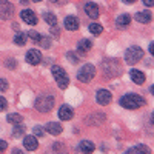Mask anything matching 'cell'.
<instances>
[{
    "mask_svg": "<svg viewBox=\"0 0 154 154\" xmlns=\"http://www.w3.org/2000/svg\"><path fill=\"white\" fill-rule=\"evenodd\" d=\"M120 105L126 109H137V108L145 105V99L142 96H139V94L130 93V94H125L120 99Z\"/></svg>",
    "mask_w": 154,
    "mask_h": 154,
    "instance_id": "1",
    "label": "cell"
},
{
    "mask_svg": "<svg viewBox=\"0 0 154 154\" xmlns=\"http://www.w3.org/2000/svg\"><path fill=\"white\" fill-rule=\"evenodd\" d=\"M54 106V96L42 94L35 99V109L40 112H49Z\"/></svg>",
    "mask_w": 154,
    "mask_h": 154,
    "instance_id": "2",
    "label": "cell"
},
{
    "mask_svg": "<svg viewBox=\"0 0 154 154\" xmlns=\"http://www.w3.org/2000/svg\"><path fill=\"white\" fill-rule=\"evenodd\" d=\"M94 75H96V68L94 65H91V63H86V65H83L79 72H77V79H79L80 82L83 83H88V82H91L94 79Z\"/></svg>",
    "mask_w": 154,
    "mask_h": 154,
    "instance_id": "3",
    "label": "cell"
},
{
    "mask_svg": "<svg viewBox=\"0 0 154 154\" xmlns=\"http://www.w3.org/2000/svg\"><path fill=\"white\" fill-rule=\"evenodd\" d=\"M51 72H53L54 79H56V82L59 85V88L65 89L69 85V79H68V75H66V71L63 69L62 66H53V68H51Z\"/></svg>",
    "mask_w": 154,
    "mask_h": 154,
    "instance_id": "4",
    "label": "cell"
},
{
    "mask_svg": "<svg viewBox=\"0 0 154 154\" xmlns=\"http://www.w3.org/2000/svg\"><path fill=\"white\" fill-rule=\"evenodd\" d=\"M142 57H143V49L140 46H131V48H128L126 53H125V62L128 65H134V63H137Z\"/></svg>",
    "mask_w": 154,
    "mask_h": 154,
    "instance_id": "5",
    "label": "cell"
},
{
    "mask_svg": "<svg viewBox=\"0 0 154 154\" xmlns=\"http://www.w3.org/2000/svg\"><path fill=\"white\" fill-rule=\"evenodd\" d=\"M111 99H112V96H111V93H109V91H106V89H99L97 94H96V100H97V103H99V105H102V106L108 105L109 102H111Z\"/></svg>",
    "mask_w": 154,
    "mask_h": 154,
    "instance_id": "6",
    "label": "cell"
},
{
    "mask_svg": "<svg viewBox=\"0 0 154 154\" xmlns=\"http://www.w3.org/2000/svg\"><path fill=\"white\" fill-rule=\"evenodd\" d=\"M12 14H14V6H12L9 2H3L0 3V19H11Z\"/></svg>",
    "mask_w": 154,
    "mask_h": 154,
    "instance_id": "7",
    "label": "cell"
},
{
    "mask_svg": "<svg viewBox=\"0 0 154 154\" xmlns=\"http://www.w3.org/2000/svg\"><path fill=\"white\" fill-rule=\"evenodd\" d=\"M26 62L31 65H38L42 62V54L38 49H29L26 53Z\"/></svg>",
    "mask_w": 154,
    "mask_h": 154,
    "instance_id": "8",
    "label": "cell"
},
{
    "mask_svg": "<svg viewBox=\"0 0 154 154\" xmlns=\"http://www.w3.org/2000/svg\"><path fill=\"white\" fill-rule=\"evenodd\" d=\"M85 12H86V16L89 17V19H99V16H100V12H99V6L96 5V3H93V2H88V3H85Z\"/></svg>",
    "mask_w": 154,
    "mask_h": 154,
    "instance_id": "9",
    "label": "cell"
},
{
    "mask_svg": "<svg viewBox=\"0 0 154 154\" xmlns=\"http://www.w3.org/2000/svg\"><path fill=\"white\" fill-rule=\"evenodd\" d=\"M20 17L25 23H28V25H35L37 23V17H35V12L31 11V9H23L20 12Z\"/></svg>",
    "mask_w": 154,
    "mask_h": 154,
    "instance_id": "10",
    "label": "cell"
},
{
    "mask_svg": "<svg viewBox=\"0 0 154 154\" xmlns=\"http://www.w3.org/2000/svg\"><path fill=\"white\" fill-rule=\"evenodd\" d=\"M72 116H74V112H72V108L69 105H62L59 108V117L62 120H71Z\"/></svg>",
    "mask_w": 154,
    "mask_h": 154,
    "instance_id": "11",
    "label": "cell"
},
{
    "mask_svg": "<svg viewBox=\"0 0 154 154\" xmlns=\"http://www.w3.org/2000/svg\"><path fill=\"white\" fill-rule=\"evenodd\" d=\"M63 25H65V28L68 31H75V29H79V19L75 16H68L65 22H63Z\"/></svg>",
    "mask_w": 154,
    "mask_h": 154,
    "instance_id": "12",
    "label": "cell"
},
{
    "mask_svg": "<svg viewBox=\"0 0 154 154\" xmlns=\"http://www.w3.org/2000/svg\"><path fill=\"white\" fill-rule=\"evenodd\" d=\"M45 130H46L51 136H59V134L63 131V128H62V125L57 123V122H49V123H46Z\"/></svg>",
    "mask_w": 154,
    "mask_h": 154,
    "instance_id": "13",
    "label": "cell"
},
{
    "mask_svg": "<svg viewBox=\"0 0 154 154\" xmlns=\"http://www.w3.org/2000/svg\"><path fill=\"white\" fill-rule=\"evenodd\" d=\"M23 146L26 148L28 151H34V149H37L38 143H37L35 136H26V137H25V139H23Z\"/></svg>",
    "mask_w": 154,
    "mask_h": 154,
    "instance_id": "14",
    "label": "cell"
},
{
    "mask_svg": "<svg viewBox=\"0 0 154 154\" xmlns=\"http://www.w3.org/2000/svg\"><path fill=\"white\" fill-rule=\"evenodd\" d=\"M130 77H131V80L137 85H142L145 82V74L142 71H139V69H131L130 71Z\"/></svg>",
    "mask_w": 154,
    "mask_h": 154,
    "instance_id": "15",
    "label": "cell"
},
{
    "mask_svg": "<svg viewBox=\"0 0 154 154\" xmlns=\"http://www.w3.org/2000/svg\"><path fill=\"white\" fill-rule=\"evenodd\" d=\"M91 48H93L91 40H88V38H83V40H80L79 43H77V53H80V54H86Z\"/></svg>",
    "mask_w": 154,
    "mask_h": 154,
    "instance_id": "16",
    "label": "cell"
},
{
    "mask_svg": "<svg viewBox=\"0 0 154 154\" xmlns=\"http://www.w3.org/2000/svg\"><path fill=\"white\" fill-rule=\"evenodd\" d=\"M130 23H131V17L128 14H122V16L117 17V20H116V26H117L119 29H125Z\"/></svg>",
    "mask_w": 154,
    "mask_h": 154,
    "instance_id": "17",
    "label": "cell"
},
{
    "mask_svg": "<svg viewBox=\"0 0 154 154\" xmlns=\"http://www.w3.org/2000/svg\"><path fill=\"white\" fill-rule=\"evenodd\" d=\"M151 19H152V16H151V12H148V11H139V12H136V20L140 22V23H149Z\"/></svg>",
    "mask_w": 154,
    "mask_h": 154,
    "instance_id": "18",
    "label": "cell"
},
{
    "mask_svg": "<svg viewBox=\"0 0 154 154\" xmlns=\"http://www.w3.org/2000/svg\"><path fill=\"white\" fill-rule=\"evenodd\" d=\"M94 143L93 142H89V140H82L80 145H79V149L83 152V154H91L94 151Z\"/></svg>",
    "mask_w": 154,
    "mask_h": 154,
    "instance_id": "19",
    "label": "cell"
},
{
    "mask_svg": "<svg viewBox=\"0 0 154 154\" xmlns=\"http://www.w3.org/2000/svg\"><path fill=\"white\" fill-rule=\"evenodd\" d=\"M43 19H45V22L48 23V25H51V26H56V25H57V17L53 14V12H45V14H43Z\"/></svg>",
    "mask_w": 154,
    "mask_h": 154,
    "instance_id": "20",
    "label": "cell"
},
{
    "mask_svg": "<svg viewBox=\"0 0 154 154\" xmlns=\"http://www.w3.org/2000/svg\"><path fill=\"white\" fill-rule=\"evenodd\" d=\"M6 120H8L9 123H12V125H20V123L23 122V117H22L20 114H8Z\"/></svg>",
    "mask_w": 154,
    "mask_h": 154,
    "instance_id": "21",
    "label": "cell"
},
{
    "mask_svg": "<svg viewBox=\"0 0 154 154\" xmlns=\"http://www.w3.org/2000/svg\"><path fill=\"white\" fill-rule=\"evenodd\" d=\"M26 38H28V35L25 34V32H17V34L14 35V43L23 46L25 43H26Z\"/></svg>",
    "mask_w": 154,
    "mask_h": 154,
    "instance_id": "22",
    "label": "cell"
},
{
    "mask_svg": "<svg viewBox=\"0 0 154 154\" xmlns=\"http://www.w3.org/2000/svg\"><path fill=\"white\" fill-rule=\"evenodd\" d=\"M88 29H89V32L94 34V35H99V34H102V31H103L102 25H99V23H91V25L88 26Z\"/></svg>",
    "mask_w": 154,
    "mask_h": 154,
    "instance_id": "23",
    "label": "cell"
},
{
    "mask_svg": "<svg viewBox=\"0 0 154 154\" xmlns=\"http://www.w3.org/2000/svg\"><path fill=\"white\" fill-rule=\"evenodd\" d=\"M134 154H149V148L146 145H137L134 146Z\"/></svg>",
    "mask_w": 154,
    "mask_h": 154,
    "instance_id": "24",
    "label": "cell"
},
{
    "mask_svg": "<svg viewBox=\"0 0 154 154\" xmlns=\"http://www.w3.org/2000/svg\"><path fill=\"white\" fill-rule=\"evenodd\" d=\"M12 134H14V137H20L25 134V126L20 123V125H14V131H12Z\"/></svg>",
    "mask_w": 154,
    "mask_h": 154,
    "instance_id": "25",
    "label": "cell"
},
{
    "mask_svg": "<svg viewBox=\"0 0 154 154\" xmlns=\"http://www.w3.org/2000/svg\"><path fill=\"white\" fill-rule=\"evenodd\" d=\"M26 35H29V37L32 38L34 42H40V40H42V35L38 34V32H35V31H29V32H28Z\"/></svg>",
    "mask_w": 154,
    "mask_h": 154,
    "instance_id": "26",
    "label": "cell"
},
{
    "mask_svg": "<svg viewBox=\"0 0 154 154\" xmlns=\"http://www.w3.org/2000/svg\"><path fill=\"white\" fill-rule=\"evenodd\" d=\"M43 133H45V128H42V126H34V136L42 137Z\"/></svg>",
    "mask_w": 154,
    "mask_h": 154,
    "instance_id": "27",
    "label": "cell"
},
{
    "mask_svg": "<svg viewBox=\"0 0 154 154\" xmlns=\"http://www.w3.org/2000/svg\"><path fill=\"white\" fill-rule=\"evenodd\" d=\"M8 108V102H6V99H3L2 96H0V111H3V109H6Z\"/></svg>",
    "mask_w": 154,
    "mask_h": 154,
    "instance_id": "28",
    "label": "cell"
},
{
    "mask_svg": "<svg viewBox=\"0 0 154 154\" xmlns=\"http://www.w3.org/2000/svg\"><path fill=\"white\" fill-rule=\"evenodd\" d=\"M8 89V80L0 79V91H6Z\"/></svg>",
    "mask_w": 154,
    "mask_h": 154,
    "instance_id": "29",
    "label": "cell"
},
{
    "mask_svg": "<svg viewBox=\"0 0 154 154\" xmlns=\"http://www.w3.org/2000/svg\"><path fill=\"white\" fill-rule=\"evenodd\" d=\"M8 148V143L5 142V140H0V152H5Z\"/></svg>",
    "mask_w": 154,
    "mask_h": 154,
    "instance_id": "30",
    "label": "cell"
},
{
    "mask_svg": "<svg viewBox=\"0 0 154 154\" xmlns=\"http://www.w3.org/2000/svg\"><path fill=\"white\" fill-rule=\"evenodd\" d=\"M66 56H68V59L71 60V63H77V60H79V59H77V57H75V56H74L72 53H68Z\"/></svg>",
    "mask_w": 154,
    "mask_h": 154,
    "instance_id": "31",
    "label": "cell"
},
{
    "mask_svg": "<svg viewBox=\"0 0 154 154\" xmlns=\"http://www.w3.org/2000/svg\"><path fill=\"white\" fill-rule=\"evenodd\" d=\"M6 66H8V68H16L17 63H16L14 60H8V62H6Z\"/></svg>",
    "mask_w": 154,
    "mask_h": 154,
    "instance_id": "32",
    "label": "cell"
},
{
    "mask_svg": "<svg viewBox=\"0 0 154 154\" xmlns=\"http://www.w3.org/2000/svg\"><path fill=\"white\" fill-rule=\"evenodd\" d=\"M143 5L145 6H152L154 5V0H143Z\"/></svg>",
    "mask_w": 154,
    "mask_h": 154,
    "instance_id": "33",
    "label": "cell"
},
{
    "mask_svg": "<svg viewBox=\"0 0 154 154\" xmlns=\"http://www.w3.org/2000/svg\"><path fill=\"white\" fill-rule=\"evenodd\" d=\"M152 48H154V43L151 42V43H149V46H148V51H149V53H151V56L154 54V49H152Z\"/></svg>",
    "mask_w": 154,
    "mask_h": 154,
    "instance_id": "34",
    "label": "cell"
},
{
    "mask_svg": "<svg viewBox=\"0 0 154 154\" xmlns=\"http://www.w3.org/2000/svg\"><path fill=\"white\" fill-rule=\"evenodd\" d=\"M12 154H25L22 149H19V148H14V149H12Z\"/></svg>",
    "mask_w": 154,
    "mask_h": 154,
    "instance_id": "35",
    "label": "cell"
},
{
    "mask_svg": "<svg viewBox=\"0 0 154 154\" xmlns=\"http://www.w3.org/2000/svg\"><path fill=\"white\" fill-rule=\"evenodd\" d=\"M122 2H123V3H128V5H133L136 0H122Z\"/></svg>",
    "mask_w": 154,
    "mask_h": 154,
    "instance_id": "36",
    "label": "cell"
},
{
    "mask_svg": "<svg viewBox=\"0 0 154 154\" xmlns=\"http://www.w3.org/2000/svg\"><path fill=\"white\" fill-rule=\"evenodd\" d=\"M123 154H134V149H126Z\"/></svg>",
    "mask_w": 154,
    "mask_h": 154,
    "instance_id": "37",
    "label": "cell"
},
{
    "mask_svg": "<svg viewBox=\"0 0 154 154\" xmlns=\"http://www.w3.org/2000/svg\"><path fill=\"white\" fill-rule=\"evenodd\" d=\"M32 2H42V0H32Z\"/></svg>",
    "mask_w": 154,
    "mask_h": 154,
    "instance_id": "38",
    "label": "cell"
},
{
    "mask_svg": "<svg viewBox=\"0 0 154 154\" xmlns=\"http://www.w3.org/2000/svg\"><path fill=\"white\" fill-rule=\"evenodd\" d=\"M51 2H54V3H56V2H59V0H51Z\"/></svg>",
    "mask_w": 154,
    "mask_h": 154,
    "instance_id": "39",
    "label": "cell"
}]
</instances>
